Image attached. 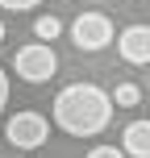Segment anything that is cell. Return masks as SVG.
Listing matches in <instances>:
<instances>
[{"label":"cell","instance_id":"cell-7","mask_svg":"<svg viewBox=\"0 0 150 158\" xmlns=\"http://www.w3.org/2000/svg\"><path fill=\"white\" fill-rule=\"evenodd\" d=\"M109 100L117 104V108H138V100H142V87L138 83H117L109 92Z\"/></svg>","mask_w":150,"mask_h":158},{"label":"cell","instance_id":"cell-2","mask_svg":"<svg viewBox=\"0 0 150 158\" xmlns=\"http://www.w3.org/2000/svg\"><path fill=\"white\" fill-rule=\"evenodd\" d=\"M13 71H17V79H25V83H50L54 71H58V54L46 42H29V46H21L13 54Z\"/></svg>","mask_w":150,"mask_h":158},{"label":"cell","instance_id":"cell-5","mask_svg":"<svg viewBox=\"0 0 150 158\" xmlns=\"http://www.w3.org/2000/svg\"><path fill=\"white\" fill-rule=\"evenodd\" d=\"M117 54L125 58L129 67H146L150 63V29L146 25H129V29L117 33Z\"/></svg>","mask_w":150,"mask_h":158},{"label":"cell","instance_id":"cell-4","mask_svg":"<svg viewBox=\"0 0 150 158\" xmlns=\"http://www.w3.org/2000/svg\"><path fill=\"white\" fill-rule=\"evenodd\" d=\"M71 42L84 54H96V50H104L113 42V21L104 13H79L71 21Z\"/></svg>","mask_w":150,"mask_h":158},{"label":"cell","instance_id":"cell-11","mask_svg":"<svg viewBox=\"0 0 150 158\" xmlns=\"http://www.w3.org/2000/svg\"><path fill=\"white\" fill-rule=\"evenodd\" d=\"M8 108V75H4V67H0V112Z\"/></svg>","mask_w":150,"mask_h":158},{"label":"cell","instance_id":"cell-1","mask_svg":"<svg viewBox=\"0 0 150 158\" xmlns=\"http://www.w3.org/2000/svg\"><path fill=\"white\" fill-rule=\"evenodd\" d=\"M54 125L71 137H96L113 121V100L96 83H71L54 96Z\"/></svg>","mask_w":150,"mask_h":158},{"label":"cell","instance_id":"cell-8","mask_svg":"<svg viewBox=\"0 0 150 158\" xmlns=\"http://www.w3.org/2000/svg\"><path fill=\"white\" fill-rule=\"evenodd\" d=\"M33 33H38V42H46V46H50V42L63 33V21H58L54 13H42L38 21H33Z\"/></svg>","mask_w":150,"mask_h":158},{"label":"cell","instance_id":"cell-3","mask_svg":"<svg viewBox=\"0 0 150 158\" xmlns=\"http://www.w3.org/2000/svg\"><path fill=\"white\" fill-rule=\"evenodd\" d=\"M46 133H50V121L42 117V112H33V108H21V112H13V117L4 121V137L17 150H38V146L46 142Z\"/></svg>","mask_w":150,"mask_h":158},{"label":"cell","instance_id":"cell-9","mask_svg":"<svg viewBox=\"0 0 150 158\" xmlns=\"http://www.w3.org/2000/svg\"><path fill=\"white\" fill-rule=\"evenodd\" d=\"M42 0H0V8H8V13H29V8H38Z\"/></svg>","mask_w":150,"mask_h":158},{"label":"cell","instance_id":"cell-6","mask_svg":"<svg viewBox=\"0 0 150 158\" xmlns=\"http://www.w3.org/2000/svg\"><path fill=\"white\" fill-rule=\"evenodd\" d=\"M121 146H125V158H150V125L146 121H129L125 133H121Z\"/></svg>","mask_w":150,"mask_h":158},{"label":"cell","instance_id":"cell-10","mask_svg":"<svg viewBox=\"0 0 150 158\" xmlns=\"http://www.w3.org/2000/svg\"><path fill=\"white\" fill-rule=\"evenodd\" d=\"M88 158H125L117 150V146H92V150H88Z\"/></svg>","mask_w":150,"mask_h":158},{"label":"cell","instance_id":"cell-13","mask_svg":"<svg viewBox=\"0 0 150 158\" xmlns=\"http://www.w3.org/2000/svg\"><path fill=\"white\" fill-rule=\"evenodd\" d=\"M92 4H104V0H92Z\"/></svg>","mask_w":150,"mask_h":158},{"label":"cell","instance_id":"cell-12","mask_svg":"<svg viewBox=\"0 0 150 158\" xmlns=\"http://www.w3.org/2000/svg\"><path fill=\"white\" fill-rule=\"evenodd\" d=\"M0 42H4V25H0Z\"/></svg>","mask_w":150,"mask_h":158}]
</instances>
